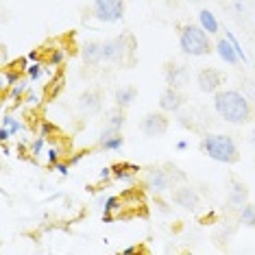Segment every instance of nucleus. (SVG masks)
Masks as SVG:
<instances>
[{"mask_svg":"<svg viewBox=\"0 0 255 255\" xmlns=\"http://www.w3.org/2000/svg\"><path fill=\"white\" fill-rule=\"evenodd\" d=\"M214 109L229 125H249L253 120V107L238 90H218L214 94Z\"/></svg>","mask_w":255,"mask_h":255,"instance_id":"nucleus-1","label":"nucleus"},{"mask_svg":"<svg viewBox=\"0 0 255 255\" xmlns=\"http://www.w3.org/2000/svg\"><path fill=\"white\" fill-rule=\"evenodd\" d=\"M199 148L203 155H207L218 164L234 166L240 161V148H238L234 137L227 135V133H207V135L201 137Z\"/></svg>","mask_w":255,"mask_h":255,"instance_id":"nucleus-2","label":"nucleus"},{"mask_svg":"<svg viewBox=\"0 0 255 255\" xmlns=\"http://www.w3.org/2000/svg\"><path fill=\"white\" fill-rule=\"evenodd\" d=\"M135 48H137V44L131 33H123V35L109 37L103 42L105 61L123 66V68H131V63L135 61Z\"/></svg>","mask_w":255,"mask_h":255,"instance_id":"nucleus-3","label":"nucleus"},{"mask_svg":"<svg viewBox=\"0 0 255 255\" xmlns=\"http://www.w3.org/2000/svg\"><path fill=\"white\" fill-rule=\"evenodd\" d=\"M179 48L188 57H205L212 53L210 33L201 24H185L179 33Z\"/></svg>","mask_w":255,"mask_h":255,"instance_id":"nucleus-4","label":"nucleus"},{"mask_svg":"<svg viewBox=\"0 0 255 255\" xmlns=\"http://www.w3.org/2000/svg\"><path fill=\"white\" fill-rule=\"evenodd\" d=\"M92 15L103 24H116L125 18V0H94Z\"/></svg>","mask_w":255,"mask_h":255,"instance_id":"nucleus-5","label":"nucleus"},{"mask_svg":"<svg viewBox=\"0 0 255 255\" xmlns=\"http://www.w3.org/2000/svg\"><path fill=\"white\" fill-rule=\"evenodd\" d=\"M144 183H146V188H148L155 196L166 194L168 190H172V188L177 185L175 179H172V175H170V170H168L166 166H150V168H146Z\"/></svg>","mask_w":255,"mask_h":255,"instance_id":"nucleus-6","label":"nucleus"},{"mask_svg":"<svg viewBox=\"0 0 255 255\" xmlns=\"http://www.w3.org/2000/svg\"><path fill=\"white\" fill-rule=\"evenodd\" d=\"M168 127H170V120H168L166 112H150L142 118L140 129L146 137H161L166 135Z\"/></svg>","mask_w":255,"mask_h":255,"instance_id":"nucleus-7","label":"nucleus"},{"mask_svg":"<svg viewBox=\"0 0 255 255\" xmlns=\"http://www.w3.org/2000/svg\"><path fill=\"white\" fill-rule=\"evenodd\" d=\"M223 83H225V77L216 68H201L196 72V85H199L203 94H216L223 88Z\"/></svg>","mask_w":255,"mask_h":255,"instance_id":"nucleus-8","label":"nucleus"},{"mask_svg":"<svg viewBox=\"0 0 255 255\" xmlns=\"http://www.w3.org/2000/svg\"><path fill=\"white\" fill-rule=\"evenodd\" d=\"M172 203L179 205L181 210L194 212V210H199V205H201V196L192 185L181 183V185H175V190H172Z\"/></svg>","mask_w":255,"mask_h":255,"instance_id":"nucleus-9","label":"nucleus"},{"mask_svg":"<svg viewBox=\"0 0 255 255\" xmlns=\"http://www.w3.org/2000/svg\"><path fill=\"white\" fill-rule=\"evenodd\" d=\"M183 105H185V96L179 88H170V85H168V88L161 92V96H159V109L161 112L177 114Z\"/></svg>","mask_w":255,"mask_h":255,"instance_id":"nucleus-10","label":"nucleus"},{"mask_svg":"<svg viewBox=\"0 0 255 255\" xmlns=\"http://www.w3.org/2000/svg\"><path fill=\"white\" fill-rule=\"evenodd\" d=\"M164 79H166V83L170 85V88H179V90H181L183 85L188 83V68L181 66V63H177V61L166 63Z\"/></svg>","mask_w":255,"mask_h":255,"instance_id":"nucleus-11","label":"nucleus"},{"mask_svg":"<svg viewBox=\"0 0 255 255\" xmlns=\"http://www.w3.org/2000/svg\"><path fill=\"white\" fill-rule=\"evenodd\" d=\"M227 203H229V207H236V210H240L245 203H249L247 183H242L240 179H231L229 188H227Z\"/></svg>","mask_w":255,"mask_h":255,"instance_id":"nucleus-12","label":"nucleus"},{"mask_svg":"<svg viewBox=\"0 0 255 255\" xmlns=\"http://www.w3.org/2000/svg\"><path fill=\"white\" fill-rule=\"evenodd\" d=\"M98 146H101L105 153H116L125 146V135L123 131H114V129H103L101 137H98Z\"/></svg>","mask_w":255,"mask_h":255,"instance_id":"nucleus-13","label":"nucleus"},{"mask_svg":"<svg viewBox=\"0 0 255 255\" xmlns=\"http://www.w3.org/2000/svg\"><path fill=\"white\" fill-rule=\"evenodd\" d=\"M79 107L85 114H98L103 109V92L98 90H85L79 96Z\"/></svg>","mask_w":255,"mask_h":255,"instance_id":"nucleus-14","label":"nucleus"},{"mask_svg":"<svg viewBox=\"0 0 255 255\" xmlns=\"http://www.w3.org/2000/svg\"><path fill=\"white\" fill-rule=\"evenodd\" d=\"M81 59L85 66H98V63L105 61V53H103V44L101 42H85L81 48Z\"/></svg>","mask_w":255,"mask_h":255,"instance_id":"nucleus-15","label":"nucleus"},{"mask_svg":"<svg viewBox=\"0 0 255 255\" xmlns=\"http://www.w3.org/2000/svg\"><path fill=\"white\" fill-rule=\"evenodd\" d=\"M140 172V166L129 164V161H120V164L112 166V179L114 181H123V183H131L133 179Z\"/></svg>","mask_w":255,"mask_h":255,"instance_id":"nucleus-16","label":"nucleus"},{"mask_svg":"<svg viewBox=\"0 0 255 255\" xmlns=\"http://www.w3.org/2000/svg\"><path fill=\"white\" fill-rule=\"evenodd\" d=\"M216 53L220 59L225 63H229V66H236V63L240 61V55H238V50L234 48V44H231L227 37H220L216 42Z\"/></svg>","mask_w":255,"mask_h":255,"instance_id":"nucleus-17","label":"nucleus"},{"mask_svg":"<svg viewBox=\"0 0 255 255\" xmlns=\"http://www.w3.org/2000/svg\"><path fill=\"white\" fill-rule=\"evenodd\" d=\"M127 109L118 107L116 105L114 109H109V112L105 114V127L107 129H114V131H123L125 125H127Z\"/></svg>","mask_w":255,"mask_h":255,"instance_id":"nucleus-18","label":"nucleus"},{"mask_svg":"<svg viewBox=\"0 0 255 255\" xmlns=\"http://www.w3.org/2000/svg\"><path fill=\"white\" fill-rule=\"evenodd\" d=\"M137 98V90L133 88V85H123V88H118L116 90V94H114V103L118 107H123V109H129L133 105V101Z\"/></svg>","mask_w":255,"mask_h":255,"instance_id":"nucleus-19","label":"nucleus"},{"mask_svg":"<svg viewBox=\"0 0 255 255\" xmlns=\"http://www.w3.org/2000/svg\"><path fill=\"white\" fill-rule=\"evenodd\" d=\"M199 24L205 28V31L210 33V35H216L218 28H220V26H218L216 15H214L210 9H201V11H199Z\"/></svg>","mask_w":255,"mask_h":255,"instance_id":"nucleus-20","label":"nucleus"},{"mask_svg":"<svg viewBox=\"0 0 255 255\" xmlns=\"http://www.w3.org/2000/svg\"><path fill=\"white\" fill-rule=\"evenodd\" d=\"M238 220H240L242 227H249V229H255V205L253 203H245L238 212Z\"/></svg>","mask_w":255,"mask_h":255,"instance_id":"nucleus-21","label":"nucleus"},{"mask_svg":"<svg viewBox=\"0 0 255 255\" xmlns=\"http://www.w3.org/2000/svg\"><path fill=\"white\" fill-rule=\"evenodd\" d=\"M28 83H31V79H20L18 83L11 88V92H9V98L11 101H20L22 96H26V92H28Z\"/></svg>","mask_w":255,"mask_h":255,"instance_id":"nucleus-22","label":"nucleus"},{"mask_svg":"<svg viewBox=\"0 0 255 255\" xmlns=\"http://www.w3.org/2000/svg\"><path fill=\"white\" fill-rule=\"evenodd\" d=\"M18 81H20V70H18L15 66H13V68H7V70L2 72V88H4V90H7V88H13Z\"/></svg>","mask_w":255,"mask_h":255,"instance_id":"nucleus-23","label":"nucleus"},{"mask_svg":"<svg viewBox=\"0 0 255 255\" xmlns=\"http://www.w3.org/2000/svg\"><path fill=\"white\" fill-rule=\"evenodd\" d=\"M2 127H7V129H9L11 133H13V135H18V133H20L22 129H24V125H22L18 118L9 116V114H4V116H2Z\"/></svg>","mask_w":255,"mask_h":255,"instance_id":"nucleus-24","label":"nucleus"},{"mask_svg":"<svg viewBox=\"0 0 255 255\" xmlns=\"http://www.w3.org/2000/svg\"><path fill=\"white\" fill-rule=\"evenodd\" d=\"M61 146H48L46 148V161H48V168H55L61 161Z\"/></svg>","mask_w":255,"mask_h":255,"instance_id":"nucleus-25","label":"nucleus"},{"mask_svg":"<svg viewBox=\"0 0 255 255\" xmlns=\"http://www.w3.org/2000/svg\"><path fill=\"white\" fill-rule=\"evenodd\" d=\"M26 77L31 79L33 83L42 79V63H39V61H31V63H28V66H26Z\"/></svg>","mask_w":255,"mask_h":255,"instance_id":"nucleus-26","label":"nucleus"},{"mask_svg":"<svg viewBox=\"0 0 255 255\" xmlns=\"http://www.w3.org/2000/svg\"><path fill=\"white\" fill-rule=\"evenodd\" d=\"M44 146H46V137H44V135H37L35 140L31 142V146H28V150H31L33 157H37V155H42Z\"/></svg>","mask_w":255,"mask_h":255,"instance_id":"nucleus-27","label":"nucleus"},{"mask_svg":"<svg viewBox=\"0 0 255 255\" xmlns=\"http://www.w3.org/2000/svg\"><path fill=\"white\" fill-rule=\"evenodd\" d=\"M120 205H123V201H120L118 196H109V199L105 201V205H103V212L114 214V212H118V210H120Z\"/></svg>","mask_w":255,"mask_h":255,"instance_id":"nucleus-28","label":"nucleus"},{"mask_svg":"<svg viewBox=\"0 0 255 255\" xmlns=\"http://www.w3.org/2000/svg\"><path fill=\"white\" fill-rule=\"evenodd\" d=\"M63 59H66V53H63V50H59V48H55L53 53H50L48 63H50V66H61Z\"/></svg>","mask_w":255,"mask_h":255,"instance_id":"nucleus-29","label":"nucleus"},{"mask_svg":"<svg viewBox=\"0 0 255 255\" xmlns=\"http://www.w3.org/2000/svg\"><path fill=\"white\" fill-rule=\"evenodd\" d=\"M225 37H227L229 42L234 44V48L238 50V55H240V59H242V61H247V55H245V50H242V46L238 44V39H236V35H234V33H231V31H227V33H225Z\"/></svg>","mask_w":255,"mask_h":255,"instance_id":"nucleus-30","label":"nucleus"},{"mask_svg":"<svg viewBox=\"0 0 255 255\" xmlns=\"http://www.w3.org/2000/svg\"><path fill=\"white\" fill-rule=\"evenodd\" d=\"M166 168H168V170H170V175H172V179H175V183H183V181H185V172H181L177 166L166 164Z\"/></svg>","mask_w":255,"mask_h":255,"instance_id":"nucleus-31","label":"nucleus"},{"mask_svg":"<svg viewBox=\"0 0 255 255\" xmlns=\"http://www.w3.org/2000/svg\"><path fill=\"white\" fill-rule=\"evenodd\" d=\"M24 103H26V105H39V94H37V92H26Z\"/></svg>","mask_w":255,"mask_h":255,"instance_id":"nucleus-32","label":"nucleus"},{"mask_svg":"<svg viewBox=\"0 0 255 255\" xmlns=\"http://www.w3.org/2000/svg\"><path fill=\"white\" fill-rule=\"evenodd\" d=\"M55 131H57V129H55V127L50 125V123H44L42 129H39V135H44L46 140H48V135H50V133H55Z\"/></svg>","mask_w":255,"mask_h":255,"instance_id":"nucleus-33","label":"nucleus"},{"mask_svg":"<svg viewBox=\"0 0 255 255\" xmlns=\"http://www.w3.org/2000/svg\"><path fill=\"white\" fill-rule=\"evenodd\" d=\"M90 153V150H79V153L77 155H72V157L70 159H68V164H70V166H74V164H79V161L81 159H83L85 157V155H88Z\"/></svg>","mask_w":255,"mask_h":255,"instance_id":"nucleus-34","label":"nucleus"},{"mask_svg":"<svg viewBox=\"0 0 255 255\" xmlns=\"http://www.w3.org/2000/svg\"><path fill=\"white\" fill-rule=\"evenodd\" d=\"M55 170H59V175L66 177L68 172H70V164H66V161H59V164L55 166Z\"/></svg>","mask_w":255,"mask_h":255,"instance_id":"nucleus-35","label":"nucleus"},{"mask_svg":"<svg viewBox=\"0 0 255 255\" xmlns=\"http://www.w3.org/2000/svg\"><path fill=\"white\" fill-rule=\"evenodd\" d=\"M11 135H13V133H11V131L7 129V127H2V125H0V142L4 144V142H7L9 137H11Z\"/></svg>","mask_w":255,"mask_h":255,"instance_id":"nucleus-36","label":"nucleus"},{"mask_svg":"<svg viewBox=\"0 0 255 255\" xmlns=\"http://www.w3.org/2000/svg\"><path fill=\"white\" fill-rule=\"evenodd\" d=\"M98 177H101V179H109V177H112V166H109V168H103Z\"/></svg>","mask_w":255,"mask_h":255,"instance_id":"nucleus-37","label":"nucleus"},{"mask_svg":"<svg viewBox=\"0 0 255 255\" xmlns=\"http://www.w3.org/2000/svg\"><path fill=\"white\" fill-rule=\"evenodd\" d=\"M26 59L28 61H39V53H37V50H31V53L26 55Z\"/></svg>","mask_w":255,"mask_h":255,"instance_id":"nucleus-38","label":"nucleus"},{"mask_svg":"<svg viewBox=\"0 0 255 255\" xmlns=\"http://www.w3.org/2000/svg\"><path fill=\"white\" fill-rule=\"evenodd\" d=\"M185 148H188V142H185V140H179V142H177V150H185Z\"/></svg>","mask_w":255,"mask_h":255,"instance_id":"nucleus-39","label":"nucleus"},{"mask_svg":"<svg viewBox=\"0 0 255 255\" xmlns=\"http://www.w3.org/2000/svg\"><path fill=\"white\" fill-rule=\"evenodd\" d=\"M137 251H142V249L140 247H129V249H125L123 253H137Z\"/></svg>","mask_w":255,"mask_h":255,"instance_id":"nucleus-40","label":"nucleus"},{"mask_svg":"<svg viewBox=\"0 0 255 255\" xmlns=\"http://www.w3.org/2000/svg\"><path fill=\"white\" fill-rule=\"evenodd\" d=\"M2 61L7 63V46H2Z\"/></svg>","mask_w":255,"mask_h":255,"instance_id":"nucleus-41","label":"nucleus"},{"mask_svg":"<svg viewBox=\"0 0 255 255\" xmlns=\"http://www.w3.org/2000/svg\"><path fill=\"white\" fill-rule=\"evenodd\" d=\"M251 144H253V148H255V131H253V135H251Z\"/></svg>","mask_w":255,"mask_h":255,"instance_id":"nucleus-42","label":"nucleus"}]
</instances>
